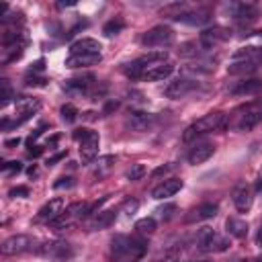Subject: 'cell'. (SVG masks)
<instances>
[{
  "instance_id": "cell-1",
  "label": "cell",
  "mask_w": 262,
  "mask_h": 262,
  "mask_svg": "<svg viewBox=\"0 0 262 262\" xmlns=\"http://www.w3.org/2000/svg\"><path fill=\"white\" fill-rule=\"evenodd\" d=\"M147 252V242L143 238L115 236L111 242V256L115 262H140Z\"/></svg>"
},
{
  "instance_id": "cell-2",
  "label": "cell",
  "mask_w": 262,
  "mask_h": 262,
  "mask_svg": "<svg viewBox=\"0 0 262 262\" xmlns=\"http://www.w3.org/2000/svg\"><path fill=\"white\" fill-rule=\"evenodd\" d=\"M227 125V117L223 115V113L215 111V113H209V115L201 117L199 121H195L191 125V127H187L185 135H182V140L185 142H191L192 138H197L199 133H211V131H223Z\"/></svg>"
},
{
  "instance_id": "cell-3",
  "label": "cell",
  "mask_w": 262,
  "mask_h": 262,
  "mask_svg": "<svg viewBox=\"0 0 262 262\" xmlns=\"http://www.w3.org/2000/svg\"><path fill=\"white\" fill-rule=\"evenodd\" d=\"M168 58V53L166 51H150V53H145L142 55V58L138 60H133L131 64H127V68H125V72H127L129 76H143L150 68L158 66V64H164Z\"/></svg>"
},
{
  "instance_id": "cell-4",
  "label": "cell",
  "mask_w": 262,
  "mask_h": 262,
  "mask_svg": "<svg viewBox=\"0 0 262 262\" xmlns=\"http://www.w3.org/2000/svg\"><path fill=\"white\" fill-rule=\"evenodd\" d=\"M172 41H174V31L166 25H158L142 37V43L145 48H166V45H170Z\"/></svg>"
},
{
  "instance_id": "cell-5",
  "label": "cell",
  "mask_w": 262,
  "mask_h": 262,
  "mask_svg": "<svg viewBox=\"0 0 262 262\" xmlns=\"http://www.w3.org/2000/svg\"><path fill=\"white\" fill-rule=\"evenodd\" d=\"M37 254L45 258H53V260H68L74 256V248L72 244L55 240V242H45L43 246L37 248Z\"/></svg>"
},
{
  "instance_id": "cell-6",
  "label": "cell",
  "mask_w": 262,
  "mask_h": 262,
  "mask_svg": "<svg viewBox=\"0 0 262 262\" xmlns=\"http://www.w3.org/2000/svg\"><path fill=\"white\" fill-rule=\"evenodd\" d=\"M33 244H35V240H33L31 236H27V234H17V236L6 238V240L2 242V246H0V252H2L4 256L21 254V252H27V250H31Z\"/></svg>"
},
{
  "instance_id": "cell-7",
  "label": "cell",
  "mask_w": 262,
  "mask_h": 262,
  "mask_svg": "<svg viewBox=\"0 0 262 262\" xmlns=\"http://www.w3.org/2000/svg\"><path fill=\"white\" fill-rule=\"evenodd\" d=\"M230 39V31L223 29V27H211V29H205L199 37V43L203 49H213L215 45H221Z\"/></svg>"
},
{
  "instance_id": "cell-8",
  "label": "cell",
  "mask_w": 262,
  "mask_h": 262,
  "mask_svg": "<svg viewBox=\"0 0 262 262\" xmlns=\"http://www.w3.org/2000/svg\"><path fill=\"white\" fill-rule=\"evenodd\" d=\"M154 123H156V117L145 111H131L127 115V121H125V125H127L131 131H140V133L147 131Z\"/></svg>"
},
{
  "instance_id": "cell-9",
  "label": "cell",
  "mask_w": 262,
  "mask_h": 262,
  "mask_svg": "<svg viewBox=\"0 0 262 262\" xmlns=\"http://www.w3.org/2000/svg\"><path fill=\"white\" fill-rule=\"evenodd\" d=\"M93 86H95V76L93 74H84L80 78H72V80L64 82V90L68 95H88Z\"/></svg>"
},
{
  "instance_id": "cell-10",
  "label": "cell",
  "mask_w": 262,
  "mask_h": 262,
  "mask_svg": "<svg viewBox=\"0 0 262 262\" xmlns=\"http://www.w3.org/2000/svg\"><path fill=\"white\" fill-rule=\"evenodd\" d=\"M252 189H250L248 185H238L234 189V205H236V209L240 211V213H246L250 211V207H252Z\"/></svg>"
},
{
  "instance_id": "cell-11",
  "label": "cell",
  "mask_w": 262,
  "mask_h": 262,
  "mask_svg": "<svg viewBox=\"0 0 262 262\" xmlns=\"http://www.w3.org/2000/svg\"><path fill=\"white\" fill-rule=\"evenodd\" d=\"M192 88H197V82L187 80V78H178V80L170 82V84L164 88V95H166L168 98H182L185 95H189Z\"/></svg>"
},
{
  "instance_id": "cell-12",
  "label": "cell",
  "mask_w": 262,
  "mask_h": 262,
  "mask_svg": "<svg viewBox=\"0 0 262 262\" xmlns=\"http://www.w3.org/2000/svg\"><path fill=\"white\" fill-rule=\"evenodd\" d=\"M17 109H19V113H21V119H17V123L21 125L23 121H27V119H31L35 113L41 109V102L39 100H35V98H29V96H17Z\"/></svg>"
},
{
  "instance_id": "cell-13",
  "label": "cell",
  "mask_w": 262,
  "mask_h": 262,
  "mask_svg": "<svg viewBox=\"0 0 262 262\" xmlns=\"http://www.w3.org/2000/svg\"><path fill=\"white\" fill-rule=\"evenodd\" d=\"M180 189H182V180L180 178H168V180L162 182L160 187H156L152 191V197L156 201H162V199H168V197H174Z\"/></svg>"
},
{
  "instance_id": "cell-14",
  "label": "cell",
  "mask_w": 262,
  "mask_h": 262,
  "mask_svg": "<svg viewBox=\"0 0 262 262\" xmlns=\"http://www.w3.org/2000/svg\"><path fill=\"white\" fill-rule=\"evenodd\" d=\"M98 133L96 131H90L88 138L84 142H80V156H82V162H93L96 154H98Z\"/></svg>"
},
{
  "instance_id": "cell-15",
  "label": "cell",
  "mask_w": 262,
  "mask_h": 262,
  "mask_svg": "<svg viewBox=\"0 0 262 262\" xmlns=\"http://www.w3.org/2000/svg\"><path fill=\"white\" fill-rule=\"evenodd\" d=\"M100 49H102V45H100L96 39L84 37V39H78L76 43H72L70 55H90V53H100Z\"/></svg>"
},
{
  "instance_id": "cell-16",
  "label": "cell",
  "mask_w": 262,
  "mask_h": 262,
  "mask_svg": "<svg viewBox=\"0 0 262 262\" xmlns=\"http://www.w3.org/2000/svg\"><path fill=\"white\" fill-rule=\"evenodd\" d=\"M215 152V145L213 143H197L195 147H191V152H189V162L192 166H197V164H203V162H207L209 158L213 156Z\"/></svg>"
},
{
  "instance_id": "cell-17",
  "label": "cell",
  "mask_w": 262,
  "mask_h": 262,
  "mask_svg": "<svg viewBox=\"0 0 262 262\" xmlns=\"http://www.w3.org/2000/svg\"><path fill=\"white\" fill-rule=\"evenodd\" d=\"M217 215V205L215 203H203V205H199L197 209H192L187 217H185V221L187 223H195V221H203V219H211V217H215Z\"/></svg>"
},
{
  "instance_id": "cell-18",
  "label": "cell",
  "mask_w": 262,
  "mask_h": 262,
  "mask_svg": "<svg viewBox=\"0 0 262 262\" xmlns=\"http://www.w3.org/2000/svg\"><path fill=\"white\" fill-rule=\"evenodd\" d=\"M174 72V66L170 64V62H164V64H158L154 68H150L142 78L147 82H160V80H166V78H170Z\"/></svg>"
},
{
  "instance_id": "cell-19",
  "label": "cell",
  "mask_w": 262,
  "mask_h": 262,
  "mask_svg": "<svg viewBox=\"0 0 262 262\" xmlns=\"http://www.w3.org/2000/svg\"><path fill=\"white\" fill-rule=\"evenodd\" d=\"M64 211V199H51L49 203H45L43 207L39 209V215L37 217L43 219V221H51L53 217H58V215Z\"/></svg>"
},
{
  "instance_id": "cell-20",
  "label": "cell",
  "mask_w": 262,
  "mask_h": 262,
  "mask_svg": "<svg viewBox=\"0 0 262 262\" xmlns=\"http://www.w3.org/2000/svg\"><path fill=\"white\" fill-rule=\"evenodd\" d=\"M262 121V109H248L240 123H238V127H240V131H250V129H254L256 125Z\"/></svg>"
},
{
  "instance_id": "cell-21",
  "label": "cell",
  "mask_w": 262,
  "mask_h": 262,
  "mask_svg": "<svg viewBox=\"0 0 262 262\" xmlns=\"http://www.w3.org/2000/svg\"><path fill=\"white\" fill-rule=\"evenodd\" d=\"M100 62V53H90V55H70L66 60V68H86L95 66Z\"/></svg>"
},
{
  "instance_id": "cell-22",
  "label": "cell",
  "mask_w": 262,
  "mask_h": 262,
  "mask_svg": "<svg viewBox=\"0 0 262 262\" xmlns=\"http://www.w3.org/2000/svg\"><path fill=\"white\" fill-rule=\"evenodd\" d=\"M260 88H262V80H258V78H252V80L240 82V84H238L236 88H232V95H236V96H244V95H256Z\"/></svg>"
},
{
  "instance_id": "cell-23",
  "label": "cell",
  "mask_w": 262,
  "mask_h": 262,
  "mask_svg": "<svg viewBox=\"0 0 262 262\" xmlns=\"http://www.w3.org/2000/svg\"><path fill=\"white\" fill-rule=\"evenodd\" d=\"M115 217H117V211L115 209L102 211V213H98L96 217H95V221L90 223V227H93V230H105V227H109L113 221H115Z\"/></svg>"
},
{
  "instance_id": "cell-24",
  "label": "cell",
  "mask_w": 262,
  "mask_h": 262,
  "mask_svg": "<svg viewBox=\"0 0 262 262\" xmlns=\"http://www.w3.org/2000/svg\"><path fill=\"white\" fill-rule=\"evenodd\" d=\"M227 232H230L234 238H246L248 236V223L244 219H238V217H230L225 223Z\"/></svg>"
},
{
  "instance_id": "cell-25",
  "label": "cell",
  "mask_w": 262,
  "mask_h": 262,
  "mask_svg": "<svg viewBox=\"0 0 262 262\" xmlns=\"http://www.w3.org/2000/svg\"><path fill=\"white\" fill-rule=\"evenodd\" d=\"M211 17L207 10H197V13H185L182 17H178L176 21L178 23H187V25H203V23H207Z\"/></svg>"
},
{
  "instance_id": "cell-26",
  "label": "cell",
  "mask_w": 262,
  "mask_h": 262,
  "mask_svg": "<svg viewBox=\"0 0 262 262\" xmlns=\"http://www.w3.org/2000/svg\"><path fill=\"white\" fill-rule=\"evenodd\" d=\"M215 238H217V234H215L211 227H201L199 234H197V242H199L201 250H211Z\"/></svg>"
},
{
  "instance_id": "cell-27",
  "label": "cell",
  "mask_w": 262,
  "mask_h": 262,
  "mask_svg": "<svg viewBox=\"0 0 262 262\" xmlns=\"http://www.w3.org/2000/svg\"><path fill=\"white\" fill-rule=\"evenodd\" d=\"M187 13V4L185 2H172V4H166L164 8H160V15L162 17H168V19H178Z\"/></svg>"
},
{
  "instance_id": "cell-28",
  "label": "cell",
  "mask_w": 262,
  "mask_h": 262,
  "mask_svg": "<svg viewBox=\"0 0 262 262\" xmlns=\"http://www.w3.org/2000/svg\"><path fill=\"white\" fill-rule=\"evenodd\" d=\"M256 17H258V8L256 6H252V4H238L236 6V19H240V21H244V19L254 21Z\"/></svg>"
},
{
  "instance_id": "cell-29",
  "label": "cell",
  "mask_w": 262,
  "mask_h": 262,
  "mask_svg": "<svg viewBox=\"0 0 262 262\" xmlns=\"http://www.w3.org/2000/svg\"><path fill=\"white\" fill-rule=\"evenodd\" d=\"M199 51H201V43H197V41H187V43H182L178 48L180 58H195Z\"/></svg>"
},
{
  "instance_id": "cell-30",
  "label": "cell",
  "mask_w": 262,
  "mask_h": 262,
  "mask_svg": "<svg viewBox=\"0 0 262 262\" xmlns=\"http://www.w3.org/2000/svg\"><path fill=\"white\" fill-rule=\"evenodd\" d=\"M10 98H15V95H13V88H10V82L4 78V80H0V107H6Z\"/></svg>"
},
{
  "instance_id": "cell-31",
  "label": "cell",
  "mask_w": 262,
  "mask_h": 262,
  "mask_svg": "<svg viewBox=\"0 0 262 262\" xmlns=\"http://www.w3.org/2000/svg\"><path fill=\"white\" fill-rule=\"evenodd\" d=\"M254 70H256V62H238V64L227 68L230 74H248V72H254Z\"/></svg>"
},
{
  "instance_id": "cell-32",
  "label": "cell",
  "mask_w": 262,
  "mask_h": 262,
  "mask_svg": "<svg viewBox=\"0 0 262 262\" xmlns=\"http://www.w3.org/2000/svg\"><path fill=\"white\" fill-rule=\"evenodd\" d=\"M135 230H138L140 234H154L156 232V219L154 217L138 219V223H135Z\"/></svg>"
},
{
  "instance_id": "cell-33",
  "label": "cell",
  "mask_w": 262,
  "mask_h": 262,
  "mask_svg": "<svg viewBox=\"0 0 262 262\" xmlns=\"http://www.w3.org/2000/svg\"><path fill=\"white\" fill-rule=\"evenodd\" d=\"M123 27H125L123 21H119V19L117 21H109L107 25L102 27V33H105L107 37H115V35H119V33L123 31Z\"/></svg>"
},
{
  "instance_id": "cell-34",
  "label": "cell",
  "mask_w": 262,
  "mask_h": 262,
  "mask_svg": "<svg viewBox=\"0 0 262 262\" xmlns=\"http://www.w3.org/2000/svg\"><path fill=\"white\" fill-rule=\"evenodd\" d=\"M189 70L209 74V72H213V70H215V60H201V62H197V64H191Z\"/></svg>"
},
{
  "instance_id": "cell-35",
  "label": "cell",
  "mask_w": 262,
  "mask_h": 262,
  "mask_svg": "<svg viewBox=\"0 0 262 262\" xmlns=\"http://www.w3.org/2000/svg\"><path fill=\"white\" fill-rule=\"evenodd\" d=\"M127 180H131V182H135V180H142L143 176H145V166L143 164H133L129 170H127Z\"/></svg>"
},
{
  "instance_id": "cell-36",
  "label": "cell",
  "mask_w": 262,
  "mask_h": 262,
  "mask_svg": "<svg viewBox=\"0 0 262 262\" xmlns=\"http://www.w3.org/2000/svg\"><path fill=\"white\" fill-rule=\"evenodd\" d=\"M60 113H62V119H64L66 123H74V121L78 119V109H76L74 105H64Z\"/></svg>"
},
{
  "instance_id": "cell-37",
  "label": "cell",
  "mask_w": 262,
  "mask_h": 262,
  "mask_svg": "<svg viewBox=\"0 0 262 262\" xmlns=\"http://www.w3.org/2000/svg\"><path fill=\"white\" fill-rule=\"evenodd\" d=\"M254 53H256V48H244V49H238L234 53V60H244V62H254Z\"/></svg>"
},
{
  "instance_id": "cell-38",
  "label": "cell",
  "mask_w": 262,
  "mask_h": 262,
  "mask_svg": "<svg viewBox=\"0 0 262 262\" xmlns=\"http://www.w3.org/2000/svg\"><path fill=\"white\" fill-rule=\"evenodd\" d=\"M138 207H140V203L135 201V199H127L123 203V213L127 215V217H131V215H135V211H138Z\"/></svg>"
},
{
  "instance_id": "cell-39",
  "label": "cell",
  "mask_w": 262,
  "mask_h": 262,
  "mask_svg": "<svg viewBox=\"0 0 262 262\" xmlns=\"http://www.w3.org/2000/svg\"><path fill=\"white\" fill-rule=\"evenodd\" d=\"M2 170H4V172L6 174H19L21 172V170H23V164L21 162H2Z\"/></svg>"
},
{
  "instance_id": "cell-40",
  "label": "cell",
  "mask_w": 262,
  "mask_h": 262,
  "mask_svg": "<svg viewBox=\"0 0 262 262\" xmlns=\"http://www.w3.org/2000/svg\"><path fill=\"white\" fill-rule=\"evenodd\" d=\"M174 211H176V205H166V207H160V209H158V213H160V217H162L164 221H168L170 217H172Z\"/></svg>"
},
{
  "instance_id": "cell-41",
  "label": "cell",
  "mask_w": 262,
  "mask_h": 262,
  "mask_svg": "<svg viewBox=\"0 0 262 262\" xmlns=\"http://www.w3.org/2000/svg\"><path fill=\"white\" fill-rule=\"evenodd\" d=\"M72 185H74V180H72L70 176H64V178H60L58 182H53V189H58V191H60V189H70Z\"/></svg>"
},
{
  "instance_id": "cell-42",
  "label": "cell",
  "mask_w": 262,
  "mask_h": 262,
  "mask_svg": "<svg viewBox=\"0 0 262 262\" xmlns=\"http://www.w3.org/2000/svg\"><path fill=\"white\" fill-rule=\"evenodd\" d=\"M45 82H48L45 78H35V76H27L25 78V84L27 86H45Z\"/></svg>"
},
{
  "instance_id": "cell-43",
  "label": "cell",
  "mask_w": 262,
  "mask_h": 262,
  "mask_svg": "<svg viewBox=\"0 0 262 262\" xmlns=\"http://www.w3.org/2000/svg\"><path fill=\"white\" fill-rule=\"evenodd\" d=\"M88 133H90V129H86V127H80V129H76V131L72 133V138H74L76 142H84V140L88 138Z\"/></svg>"
},
{
  "instance_id": "cell-44",
  "label": "cell",
  "mask_w": 262,
  "mask_h": 262,
  "mask_svg": "<svg viewBox=\"0 0 262 262\" xmlns=\"http://www.w3.org/2000/svg\"><path fill=\"white\" fill-rule=\"evenodd\" d=\"M10 197H29V189L27 187H17V189H10L8 192Z\"/></svg>"
},
{
  "instance_id": "cell-45",
  "label": "cell",
  "mask_w": 262,
  "mask_h": 262,
  "mask_svg": "<svg viewBox=\"0 0 262 262\" xmlns=\"http://www.w3.org/2000/svg\"><path fill=\"white\" fill-rule=\"evenodd\" d=\"M113 162H115V156H102V158H98V160H96V164L100 168H109Z\"/></svg>"
},
{
  "instance_id": "cell-46",
  "label": "cell",
  "mask_w": 262,
  "mask_h": 262,
  "mask_svg": "<svg viewBox=\"0 0 262 262\" xmlns=\"http://www.w3.org/2000/svg\"><path fill=\"white\" fill-rule=\"evenodd\" d=\"M174 168V164H168V166H160V168H156L154 172H152V176L156 178V176H162V174H166V172H170V170Z\"/></svg>"
},
{
  "instance_id": "cell-47",
  "label": "cell",
  "mask_w": 262,
  "mask_h": 262,
  "mask_svg": "<svg viewBox=\"0 0 262 262\" xmlns=\"http://www.w3.org/2000/svg\"><path fill=\"white\" fill-rule=\"evenodd\" d=\"M68 156V152H60V154H55V156H51L49 160H48V166H53L55 162H60V160H64V158Z\"/></svg>"
},
{
  "instance_id": "cell-48",
  "label": "cell",
  "mask_w": 262,
  "mask_h": 262,
  "mask_svg": "<svg viewBox=\"0 0 262 262\" xmlns=\"http://www.w3.org/2000/svg\"><path fill=\"white\" fill-rule=\"evenodd\" d=\"M45 68V60H37L35 64H31V72H41Z\"/></svg>"
},
{
  "instance_id": "cell-49",
  "label": "cell",
  "mask_w": 262,
  "mask_h": 262,
  "mask_svg": "<svg viewBox=\"0 0 262 262\" xmlns=\"http://www.w3.org/2000/svg\"><path fill=\"white\" fill-rule=\"evenodd\" d=\"M117 107H119V102H117V100H111V102H107V107H105V115H109L111 111H117Z\"/></svg>"
},
{
  "instance_id": "cell-50",
  "label": "cell",
  "mask_w": 262,
  "mask_h": 262,
  "mask_svg": "<svg viewBox=\"0 0 262 262\" xmlns=\"http://www.w3.org/2000/svg\"><path fill=\"white\" fill-rule=\"evenodd\" d=\"M19 143H21V138H10L4 142V147H17Z\"/></svg>"
},
{
  "instance_id": "cell-51",
  "label": "cell",
  "mask_w": 262,
  "mask_h": 262,
  "mask_svg": "<svg viewBox=\"0 0 262 262\" xmlns=\"http://www.w3.org/2000/svg\"><path fill=\"white\" fill-rule=\"evenodd\" d=\"M29 154H31L33 158H37V156H41V154H43V150H41V147H39V145H31V150H29Z\"/></svg>"
},
{
  "instance_id": "cell-52",
  "label": "cell",
  "mask_w": 262,
  "mask_h": 262,
  "mask_svg": "<svg viewBox=\"0 0 262 262\" xmlns=\"http://www.w3.org/2000/svg\"><path fill=\"white\" fill-rule=\"evenodd\" d=\"M27 174H29V176H37V166H31V168H27Z\"/></svg>"
},
{
  "instance_id": "cell-53",
  "label": "cell",
  "mask_w": 262,
  "mask_h": 262,
  "mask_svg": "<svg viewBox=\"0 0 262 262\" xmlns=\"http://www.w3.org/2000/svg\"><path fill=\"white\" fill-rule=\"evenodd\" d=\"M258 240H260V244H262V230H260V234H258Z\"/></svg>"
}]
</instances>
